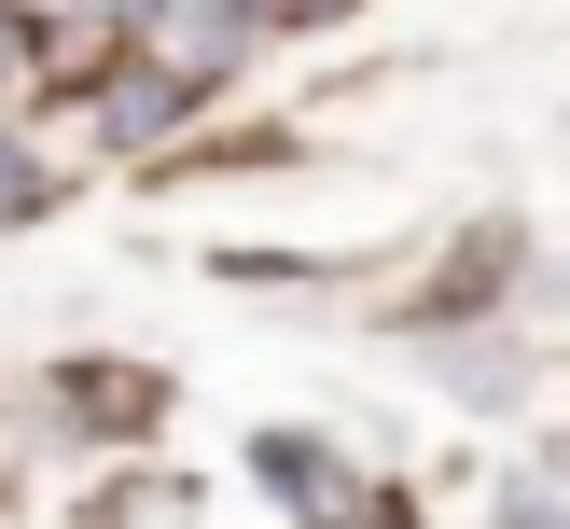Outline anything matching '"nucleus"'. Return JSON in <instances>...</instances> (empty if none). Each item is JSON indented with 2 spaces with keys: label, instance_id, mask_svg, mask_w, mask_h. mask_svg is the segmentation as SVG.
<instances>
[{
  "label": "nucleus",
  "instance_id": "1",
  "mask_svg": "<svg viewBox=\"0 0 570 529\" xmlns=\"http://www.w3.org/2000/svg\"><path fill=\"white\" fill-rule=\"evenodd\" d=\"M167 111H181V84H167V70H139V84H111V98H98V126H111V139H154Z\"/></svg>",
  "mask_w": 570,
  "mask_h": 529
},
{
  "label": "nucleus",
  "instance_id": "2",
  "mask_svg": "<svg viewBox=\"0 0 570 529\" xmlns=\"http://www.w3.org/2000/svg\"><path fill=\"white\" fill-rule=\"evenodd\" d=\"M42 195H56V182H42V167H28V139H0V223H28V209H42Z\"/></svg>",
  "mask_w": 570,
  "mask_h": 529
},
{
  "label": "nucleus",
  "instance_id": "3",
  "mask_svg": "<svg viewBox=\"0 0 570 529\" xmlns=\"http://www.w3.org/2000/svg\"><path fill=\"white\" fill-rule=\"evenodd\" d=\"M501 529H557V488H543V473H515V488H501Z\"/></svg>",
  "mask_w": 570,
  "mask_h": 529
},
{
  "label": "nucleus",
  "instance_id": "4",
  "mask_svg": "<svg viewBox=\"0 0 570 529\" xmlns=\"http://www.w3.org/2000/svg\"><path fill=\"white\" fill-rule=\"evenodd\" d=\"M0 84H28V14L0 0Z\"/></svg>",
  "mask_w": 570,
  "mask_h": 529
},
{
  "label": "nucleus",
  "instance_id": "5",
  "mask_svg": "<svg viewBox=\"0 0 570 529\" xmlns=\"http://www.w3.org/2000/svg\"><path fill=\"white\" fill-rule=\"evenodd\" d=\"M111 14H167V0H111Z\"/></svg>",
  "mask_w": 570,
  "mask_h": 529
}]
</instances>
